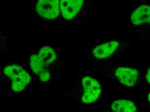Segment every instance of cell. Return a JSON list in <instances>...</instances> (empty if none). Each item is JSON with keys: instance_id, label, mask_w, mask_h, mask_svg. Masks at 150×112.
Wrapping results in <instances>:
<instances>
[{"instance_id": "cell-2", "label": "cell", "mask_w": 150, "mask_h": 112, "mask_svg": "<svg viewBox=\"0 0 150 112\" xmlns=\"http://www.w3.org/2000/svg\"><path fill=\"white\" fill-rule=\"evenodd\" d=\"M60 0H24L25 24L36 31L50 28L60 18Z\"/></svg>"}, {"instance_id": "cell-3", "label": "cell", "mask_w": 150, "mask_h": 112, "mask_svg": "<svg viewBox=\"0 0 150 112\" xmlns=\"http://www.w3.org/2000/svg\"><path fill=\"white\" fill-rule=\"evenodd\" d=\"M34 85L33 77L27 66L18 61L0 64V93L18 96Z\"/></svg>"}, {"instance_id": "cell-1", "label": "cell", "mask_w": 150, "mask_h": 112, "mask_svg": "<svg viewBox=\"0 0 150 112\" xmlns=\"http://www.w3.org/2000/svg\"><path fill=\"white\" fill-rule=\"evenodd\" d=\"M62 66L63 62L56 50L44 43L30 54L27 67L33 77L34 84L45 87L59 77Z\"/></svg>"}, {"instance_id": "cell-9", "label": "cell", "mask_w": 150, "mask_h": 112, "mask_svg": "<svg viewBox=\"0 0 150 112\" xmlns=\"http://www.w3.org/2000/svg\"><path fill=\"white\" fill-rule=\"evenodd\" d=\"M111 109L114 111L118 112H132L137 111L134 103L126 100L115 101L111 104Z\"/></svg>"}, {"instance_id": "cell-6", "label": "cell", "mask_w": 150, "mask_h": 112, "mask_svg": "<svg viewBox=\"0 0 150 112\" xmlns=\"http://www.w3.org/2000/svg\"><path fill=\"white\" fill-rule=\"evenodd\" d=\"M150 6L148 5L139 6L132 13L130 24L136 31L145 37L150 33Z\"/></svg>"}, {"instance_id": "cell-10", "label": "cell", "mask_w": 150, "mask_h": 112, "mask_svg": "<svg viewBox=\"0 0 150 112\" xmlns=\"http://www.w3.org/2000/svg\"><path fill=\"white\" fill-rule=\"evenodd\" d=\"M9 49L8 36L4 33L0 31V55L7 52Z\"/></svg>"}, {"instance_id": "cell-11", "label": "cell", "mask_w": 150, "mask_h": 112, "mask_svg": "<svg viewBox=\"0 0 150 112\" xmlns=\"http://www.w3.org/2000/svg\"><path fill=\"white\" fill-rule=\"evenodd\" d=\"M145 78L147 80V82L150 84V68H147V70L146 71V74H145Z\"/></svg>"}, {"instance_id": "cell-5", "label": "cell", "mask_w": 150, "mask_h": 112, "mask_svg": "<svg viewBox=\"0 0 150 112\" xmlns=\"http://www.w3.org/2000/svg\"><path fill=\"white\" fill-rule=\"evenodd\" d=\"M128 45L120 40H108L95 46L91 55L97 60L110 59L116 55H121L127 50Z\"/></svg>"}, {"instance_id": "cell-7", "label": "cell", "mask_w": 150, "mask_h": 112, "mask_svg": "<svg viewBox=\"0 0 150 112\" xmlns=\"http://www.w3.org/2000/svg\"><path fill=\"white\" fill-rule=\"evenodd\" d=\"M110 77L128 88L135 86L139 77L138 70L127 67H110Z\"/></svg>"}, {"instance_id": "cell-8", "label": "cell", "mask_w": 150, "mask_h": 112, "mask_svg": "<svg viewBox=\"0 0 150 112\" xmlns=\"http://www.w3.org/2000/svg\"><path fill=\"white\" fill-rule=\"evenodd\" d=\"M83 95L81 101L85 104H88L96 101L101 93V87L98 82L89 76H85L82 79Z\"/></svg>"}, {"instance_id": "cell-4", "label": "cell", "mask_w": 150, "mask_h": 112, "mask_svg": "<svg viewBox=\"0 0 150 112\" xmlns=\"http://www.w3.org/2000/svg\"><path fill=\"white\" fill-rule=\"evenodd\" d=\"M96 0H60L61 17L63 24L71 30L86 28L90 16L93 17Z\"/></svg>"}]
</instances>
